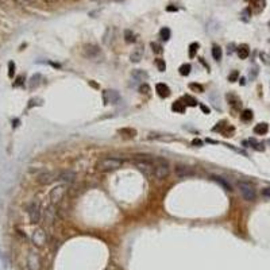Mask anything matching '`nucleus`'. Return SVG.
<instances>
[{"mask_svg":"<svg viewBox=\"0 0 270 270\" xmlns=\"http://www.w3.org/2000/svg\"><path fill=\"white\" fill-rule=\"evenodd\" d=\"M248 54H250V49H248L247 45H241L238 47V56L241 60H246L248 57Z\"/></svg>","mask_w":270,"mask_h":270,"instance_id":"obj_17","label":"nucleus"},{"mask_svg":"<svg viewBox=\"0 0 270 270\" xmlns=\"http://www.w3.org/2000/svg\"><path fill=\"white\" fill-rule=\"evenodd\" d=\"M189 88L192 91H194V92H199V93H201V92H204V88L201 87L200 84H196V83H192V84H189Z\"/></svg>","mask_w":270,"mask_h":270,"instance_id":"obj_28","label":"nucleus"},{"mask_svg":"<svg viewBox=\"0 0 270 270\" xmlns=\"http://www.w3.org/2000/svg\"><path fill=\"white\" fill-rule=\"evenodd\" d=\"M238 77H239V73L237 70H234L232 72V73L230 74V76H228V81H231V83H235V81L238 80Z\"/></svg>","mask_w":270,"mask_h":270,"instance_id":"obj_32","label":"nucleus"},{"mask_svg":"<svg viewBox=\"0 0 270 270\" xmlns=\"http://www.w3.org/2000/svg\"><path fill=\"white\" fill-rule=\"evenodd\" d=\"M65 185H57L54 186L49 193V200L52 204H58L61 200H62L64 194H65Z\"/></svg>","mask_w":270,"mask_h":270,"instance_id":"obj_6","label":"nucleus"},{"mask_svg":"<svg viewBox=\"0 0 270 270\" xmlns=\"http://www.w3.org/2000/svg\"><path fill=\"white\" fill-rule=\"evenodd\" d=\"M262 194H264L265 197H269V199H270V188H265V189H262Z\"/></svg>","mask_w":270,"mask_h":270,"instance_id":"obj_36","label":"nucleus"},{"mask_svg":"<svg viewBox=\"0 0 270 270\" xmlns=\"http://www.w3.org/2000/svg\"><path fill=\"white\" fill-rule=\"evenodd\" d=\"M76 178H77V176H76V173H74L73 170H64V172H61L60 174H58L57 180L62 181V182H65V184H72V182L76 181Z\"/></svg>","mask_w":270,"mask_h":270,"instance_id":"obj_10","label":"nucleus"},{"mask_svg":"<svg viewBox=\"0 0 270 270\" xmlns=\"http://www.w3.org/2000/svg\"><path fill=\"white\" fill-rule=\"evenodd\" d=\"M132 77L136 78V80H139V81H146L147 74H146L145 72H142V70H134L132 72Z\"/></svg>","mask_w":270,"mask_h":270,"instance_id":"obj_19","label":"nucleus"},{"mask_svg":"<svg viewBox=\"0 0 270 270\" xmlns=\"http://www.w3.org/2000/svg\"><path fill=\"white\" fill-rule=\"evenodd\" d=\"M27 213H29L30 221L33 224H37L41 221V217H42V212H41V205L38 201H33L31 204L27 208Z\"/></svg>","mask_w":270,"mask_h":270,"instance_id":"obj_5","label":"nucleus"},{"mask_svg":"<svg viewBox=\"0 0 270 270\" xmlns=\"http://www.w3.org/2000/svg\"><path fill=\"white\" fill-rule=\"evenodd\" d=\"M153 163H154V177L157 180H165L170 172L169 163L162 158H154Z\"/></svg>","mask_w":270,"mask_h":270,"instance_id":"obj_2","label":"nucleus"},{"mask_svg":"<svg viewBox=\"0 0 270 270\" xmlns=\"http://www.w3.org/2000/svg\"><path fill=\"white\" fill-rule=\"evenodd\" d=\"M238 189H239V193L242 194V197H243L245 200H247V201L255 200V196H257L255 188L252 186L250 182H247V181H239Z\"/></svg>","mask_w":270,"mask_h":270,"instance_id":"obj_4","label":"nucleus"},{"mask_svg":"<svg viewBox=\"0 0 270 270\" xmlns=\"http://www.w3.org/2000/svg\"><path fill=\"white\" fill-rule=\"evenodd\" d=\"M167 11H177L176 7H167Z\"/></svg>","mask_w":270,"mask_h":270,"instance_id":"obj_39","label":"nucleus"},{"mask_svg":"<svg viewBox=\"0 0 270 270\" xmlns=\"http://www.w3.org/2000/svg\"><path fill=\"white\" fill-rule=\"evenodd\" d=\"M123 161L120 158H115V157H107V158L100 159L96 163V169L101 173H109V172H115L119 167H122Z\"/></svg>","mask_w":270,"mask_h":270,"instance_id":"obj_1","label":"nucleus"},{"mask_svg":"<svg viewBox=\"0 0 270 270\" xmlns=\"http://www.w3.org/2000/svg\"><path fill=\"white\" fill-rule=\"evenodd\" d=\"M200 108H201V111H203V112H204V114H207V115H208V114H209V108H208V107H207V105H204V104H201V105H200Z\"/></svg>","mask_w":270,"mask_h":270,"instance_id":"obj_37","label":"nucleus"},{"mask_svg":"<svg viewBox=\"0 0 270 270\" xmlns=\"http://www.w3.org/2000/svg\"><path fill=\"white\" fill-rule=\"evenodd\" d=\"M190 69H192V66H190L189 64H182L180 66V74L181 76H188V74L190 73Z\"/></svg>","mask_w":270,"mask_h":270,"instance_id":"obj_21","label":"nucleus"},{"mask_svg":"<svg viewBox=\"0 0 270 270\" xmlns=\"http://www.w3.org/2000/svg\"><path fill=\"white\" fill-rule=\"evenodd\" d=\"M33 243L35 246H38V247H42L43 245L46 243V234L43 230H41V228H38V230H35L33 232Z\"/></svg>","mask_w":270,"mask_h":270,"instance_id":"obj_9","label":"nucleus"},{"mask_svg":"<svg viewBox=\"0 0 270 270\" xmlns=\"http://www.w3.org/2000/svg\"><path fill=\"white\" fill-rule=\"evenodd\" d=\"M155 66L158 68L159 72H165V70H166L165 60H162V58H158V60H155Z\"/></svg>","mask_w":270,"mask_h":270,"instance_id":"obj_27","label":"nucleus"},{"mask_svg":"<svg viewBox=\"0 0 270 270\" xmlns=\"http://www.w3.org/2000/svg\"><path fill=\"white\" fill-rule=\"evenodd\" d=\"M124 38H126V42L131 43V42H135V34L131 31V30H126L124 31Z\"/></svg>","mask_w":270,"mask_h":270,"instance_id":"obj_25","label":"nucleus"},{"mask_svg":"<svg viewBox=\"0 0 270 270\" xmlns=\"http://www.w3.org/2000/svg\"><path fill=\"white\" fill-rule=\"evenodd\" d=\"M174 173H176V176L180 177V178H186V177H190V176H193V174H194V172L192 170V167H189V166H182V165L176 166V169H174Z\"/></svg>","mask_w":270,"mask_h":270,"instance_id":"obj_11","label":"nucleus"},{"mask_svg":"<svg viewBox=\"0 0 270 270\" xmlns=\"http://www.w3.org/2000/svg\"><path fill=\"white\" fill-rule=\"evenodd\" d=\"M159 35H161V38L163 41H169L170 39V35H172V33H170V30L167 29V27H163V29L159 31Z\"/></svg>","mask_w":270,"mask_h":270,"instance_id":"obj_24","label":"nucleus"},{"mask_svg":"<svg viewBox=\"0 0 270 270\" xmlns=\"http://www.w3.org/2000/svg\"><path fill=\"white\" fill-rule=\"evenodd\" d=\"M184 100L186 101L185 104H188V105H192V107H194V105H197V101L194 100L193 97H190V96H184Z\"/></svg>","mask_w":270,"mask_h":270,"instance_id":"obj_30","label":"nucleus"},{"mask_svg":"<svg viewBox=\"0 0 270 270\" xmlns=\"http://www.w3.org/2000/svg\"><path fill=\"white\" fill-rule=\"evenodd\" d=\"M193 145H196V146L199 145V146H200V145H201V141H199V139H194V141H193Z\"/></svg>","mask_w":270,"mask_h":270,"instance_id":"obj_38","label":"nucleus"},{"mask_svg":"<svg viewBox=\"0 0 270 270\" xmlns=\"http://www.w3.org/2000/svg\"><path fill=\"white\" fill-rule=\"evenodd\" d=\"M172 109L176 112H180V114H182L184 111H185V103H182L181 100L178 101H174L173 105H172Z\"/></svg>","mask_w":270,"mask_h":270,"instance_id":"obj_18","label":"nucleus"},{"mask_svg":"<svg viewBox=\"0 0 270 270\" xmlns=\"http://www.w3.org/2000/svg\"><path fill=\"white\" fill-rule=\"evenodd\" d=\"M103 96H104V101H105V104H108V103H111V104H116V103L119 101V99H120L116 91H105Z\"/></svg>","mask_w":270,"mask_h":270,"instance_id":"obj_13","label":"nucleus"},{"mask_svg":"<svg viewBox=\"0 0 270 270\" xmlns=\"http://www.w3.org/2000/svg\"><path fill=\"white\" fill-rule=\"evenodd\" d=\"M45 216L47 217V221H49V223H52V221H53V216H54V211H53V208H47Z\"/></svg>","mask_w":270,"mask_h":270,"instance_id":"obj_31","label":"nucleus"},{"mask_svg":"<svg viewBox=\"0 0 270 270\" xmlns=\"http://www.w3.org/2000/svg\"><path fill=\"white\" fill-rule=\"evenodd\" d=\"M212 57H213L215 61H220L221 60V49L219 46L212 47Z\"/></svg>","mask_w":270,"mask_h":270,"instance_id":"obj_22","label":"nucleus"},{"mask_svg":"<svg viewBox=\"0 0 270 270\" xmlns=\"http://www.w3.org/2000/svg\"><path fill=\"white\" fill-rule=\"evenodd\" d=\"M197 50H199V43H196V42L190 43V45H189V57L193 58L194 56H196Z\"/></svg>","mask_w":270,"mask_h":270,"instance_id":"obj_26","label":"nucleus"},{"mask_svg":"<svg viewBox=\"0 0 270 270\" xmlns=\"http://www.w3.org/2000/svg\"><path fill=\"white\" fill-rule=\"evenodd\" d=\"M212 180H213V181H216V182L219 184V185H221V186H223L225 190H231V185H228V184L225 182V181H224L223 178H221V177L213 176V177H212Z\"/></svg>","mask_w":270,"mask_h":270,"instance_id":"obj_20","label":"nucleus"},{"mask_svg":"<svg viewBox=\"0 0 270 270\" xmlns=\"http://www.w3.org/2000/svg\"><path fill=\"white\" fill-rule=\"evenodd\" d=\"M56 180V176L52 172H43L38 176V182L41 185H49Z\"/></svg>","mask_w":270,"mask_h":270,"instance_id":"obj_12","label":"nucleus"},{"mask_svg":"<svg viewBox=\"0 0 270 270\" xmlns=\"http://www.w3.org/2000/svg\"><path fill=\"white\" fill-rule=\"evenodd\" d=\"M268 131H269L268 123H258V124L254 127V132L257 135H265Z\"/></svg>","mask_w":270,"mask_h":270,"instance_id":"obj_16","label":"nucleus"},{"mask_svg":"<svg viewBox=\"0 0 270 270\" xmlns=\"http://www.w3.org/2000/svg\"><path fill=\"white\" fill-rule=\"evenodd\" d=\"M155 91H157V93L161 97H169L170 96V88L167 87L166 84H163V83H158L155 85Z\"/></svg>","mask_w":270,"mask_h":270,"instance_id":"obj_14","label":"nucleus"},{"mask_svg":"<svg viewBox=\"0 0 270 270\" xmlns=\"http://www.w3.org/2000/svg\"><path fill=\"white\" fill-rule=\"evenodd\" d=\"M119 132H120V134H128V136H135L136 135V131L135 130H132V128H122V130H119Z\"/></svg>","mask_w":270,"mask_h":270,"instance_id":"obj_29","label":"nucleus"},{"mask_svg":"<svg viewBox=\"0 0 270 270\" xmlns=\"http://www.w3.org/2000/svg\"><path fill=\"white\" fill-rule=\"evenodd\" d=\"M27 266L30 270H41V259L35 252H30L27 255Z\"/></svg>","mask_w":270,"mask_h":270,"instance_id":"obj_8","label":"nucleus"},{"mask_svg":"<svg viewBox=\"0 0 270 270\" xmlns=\"http://www.w3.org/2000/svg\"><path fill=\"white\" fill-rule=\"evenodd\" d=\"M139 91H141V93H145V95H147L149 92H150V87H149V85L145 83V84H143L142 87H141V89H139Z\"/></svg>","mask_w":270,"mask_h":270,"instance_id":"obj_33","label":"nucleus"},{"mask_svg":"<svg viewBox=\"0 0 270 270\" xmlns=\"http://www.w3.org/2000/svg\"><path fill=\"white\" fill-rule=\"evenodd\" d=\"M134 163H135L136 169H138L139 172H142L146 177L154 176V163H153V159L142 157L141 159H135Z\"/></svg>","mask_w":270,"mask_h":270,"instance_id":"obj_3","label":"nucleus"},{"mask_svg":"<svg viewBox=\"0 0 270 270\" xmlns=\"http://www.w3.org/2000/svg\"><path fill=\"white\" fill-rule=\"evenodd\" d=\"M151 47H153V52H154V53H161V52H162V50H161V46L157 45V43H151Z\"/></svg>","mask_w":270,"mask_h":270,"instance_id":"obj_34","label":"nucleus"},{"mask_svg":"<svg viewBox=\"0 0 270 270\" xmlns=\"http://www.w3.org/2000/svg\"><path fill=\"white\" fill-rule=\"evenodd\" d=\"M142 57H143V49L142 47H136L134 52L131 53V56H130V61L134 64H138L142 60Z\"/></svg>","mask_w":270,"mask_h":270,"instance_id":"obj_15","label":"nucleus"},{"mask_svg":"<svg viewBox=\"0 0 270 270\" xmlns=\"http://www.w3.org/2000/svg\"><path fill=\"white\" fill-rule=\"evenodd\" d=\"M8 66H10V72H8V74L12 77V76H14V73H15V65H14V62H10Z\"/></svg>","mask_w":270,"mask_h":270,"instance_id":"obj_35","label":"nucleus"},{"mask_svg":"<svg viewBox=\"0 0 270 270\" xmlns=\"http://www.w3.org/2000/svg\"><path fill=\"white\" fill-rule=\"evenodd\" d=\"M241 119L242 120H245V122H250L252 119V111L251 109H245V111L242 112V115H241Z\"/></svg>","mask_w":270,"mask_h":270,"instance_id":"obj_23","label":"nucleus"},{"mask_svg":"<svg viewBox=\"0 0 270 270\" xmlns=\"http://www.w3.org/2000/svg\"><path fill=\"white\" fill-rule=\"evenodd\" d=\"M84 56L87 58H89V60L96 61L97 58L101 56V52L96 45H85L84 46Z\"/></svg>","mask_w":270,"mask_h":270,"instance_id":"obj_7","label":"nucleus"}]
</instances>
